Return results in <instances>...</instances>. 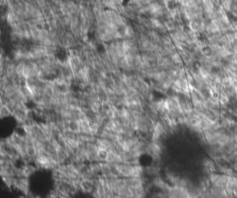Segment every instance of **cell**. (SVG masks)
Returning a JSON list of instances; mask_svg holds the SVG:
<instances>
[{"instance_id":"7a4b0ae2","label":"cell","mask_w":237,"mask_h":198,"mask_svg":"<svg viewBox=\"0 0 237 198\" xmlns=\"http://www.w3.org/2000/svg\"><path fill=\"white\" fill-rule=\"evenodd\" d=\"M202 167L205 172L208 174L209 175H211V174L214 173L215 171V167L214 161L211 159H206L203 160L202 163Z\"/></svg>"},{"instance_id":"6da1fadb","label":"cell","mask_w":237,"mask_h":198,"mask_svg":"<svg viewBox=\"0 0 237 198\" xmlns=\"http://www.w3.org/2000/svg\"><path fill=\"white\" fill-rule=\"evenodd\" d=\"M166 192L168 198H196L185 186H169Z\"/></svg>"},{"instance_id":"5b68a950","label":"cell","mask_w":237,"mask_h":198,"mask_svg":"<svg viewBox=\"0 0 237 198\" xmlns=\"http://www.w3.org/2000/svg\"><path fill=\"white\" fill-rule=\"evenodd\" d=\"M21 198H39V197H35V196H33V195H29L27 194V195H26V196L22 197Z\"/></svg>"},{"instance_id":"277c9868","label":"cell","mask_w":237,"mask_h":198,"mask_svg":"<svg viewBox=\"0 0 237 198\" xmlns=\"http://www.w3.org/2000/svg\"><path fill=\"white\" fill-rule=\"evenodd\" d=\"M11 116H13V111L10 110L9 107L6 104L1 105V108H0V117H1V118H6V117Z\"/></svg>"},{"instance_id":"3957f363","label":"cell","mask_w":237,"mask_h":198,"mask_svg":"<svg viewBox=\"0 0 237 198\" xmlns=\"http://www.w3.org/2000/svg\"><path fill=\"white\" fill-rule=\"evenodd\" d=\"M109 152L108 150H106V149L98 148L97 154L98 162L106 163V160H107L108 156H109Z\"/></svg>"}]
</instances>
